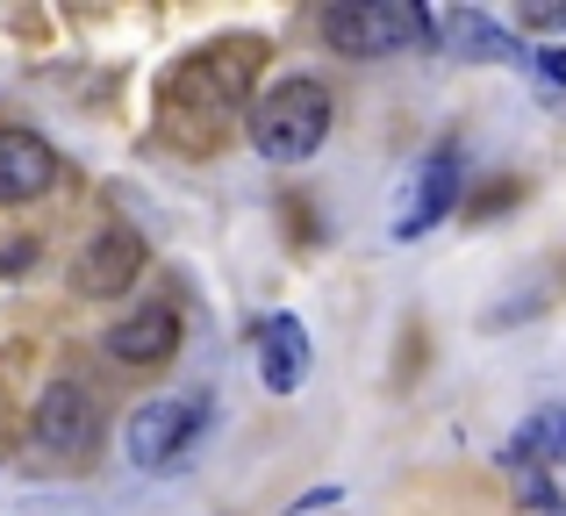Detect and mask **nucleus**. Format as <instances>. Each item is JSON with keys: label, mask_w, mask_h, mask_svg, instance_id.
Returning a JSON list of instances; mask_svg holds the SVG:
<instances>
[{"label": "nucleus", "mask_w": 566, "mask_h": 516, "mask_svg": "<svg viewBox=\"0 0 566 516\" xmlns=\"http://www.w3.org/2000/svg\"><path fill=\"white\" fill-rule=\"evenodd\" d=\"M331 123H337L331 86H323L316 72H287V80L259 86V101H251V115H244V137L265 166L294 172L331 144Z\"/></svg>", "instance_id": "nucleus-2"}, {"label": "nucleus", "mask_w": 566, "mask_h": 516, "mask_svg": "<svg viewBox=\"0 0 566 516\" xmlns=\"http://www.w3.org/2000/svg\"><path fill=\"white\" fill-rule=\"evenodd\" d=\"M459 194H467V151H459V144H430L423 166L409 172L401 209H395V244H416V238H430L438 223H452Z\"/></svg>", "instance_id": "nucleus-7"}, {"label": "nucleus", "mask_w": 566, "mask_h": 516, "mask_svg": "<svg viewBox=\"0 0 566 516\" xmlns=\"http://www.w3.org/2000/svg\"><path fill=\"white\" fill-rule=\"evenodd\" d=\"M438 43L452 57H467V65H516V72H531V43L516 36V29H502L488 8H452V14H438Z\"/></svg>", "instance_id": "nucleus-10"}, {"label": "nucleus", "mask_w": 566, "mask_h": 516, "mask_svg": "<svg viewBox=\"0 0 566 516\" xmlns=\"http://www.w3.org/2000/svg\"><path fill=\"white\" fill-rule=\"evenodd\" d=\"M510 201H516V187H510V180H502V187H488V194H481V201H473V209H467V215H473V223H488V215H495V209H510Z\"/></svg>", "instance_id": "nucleus-16"}, {"label": "nucleus", "mask_w": 566, "mask_h": 516, "mask_svg": "<svg viewBox=\"0 0 566 516\" xmlns=\"http://www.w3.org/2000/svg\"><path fill=\"white\" fill-rule=\"evenodd\" d=\"M516 481V509L524 516H566V495L553 488V474H510Z\"/></svg>", "instance_id": "nucleus-13"}, {"label": "nucleus", "mask_w": 566, "mask_h": 516, "mask_svg": "<svg viewBox=\"0 0 566 516\" xmlns=\"http://www.w3.org/2000/svg\"><path fill=\"white\" fill-rule=\"evenodd\" d=\"M524 29H538V36H553V29H566V0H531L524 14H516Z\"/></svg>", "instance_id": "nucleus-15"}, {"label": "nucleus", "mask_w": 566, "mask_h": 516, "mask_svg": "<svg viewBox=\"0 0 566 516\" xmlns=\"http://www.w3.org/2000/svg\"><path fill=\"white\" fill-rule=\"evenodd\" d=\"M302 380H308V323L280 308L259 323V388L287 402V394H302Z\"/></svg>", "instance_id": "nucleus-11"}, {"label": "nucleus", "mask_w": 566, "mask_h": 516, "mask_svg": "<svg viewBox=\"0 0 566 516\" xmlns=\"http://www.w3.org/2000/svg\"><path fill=\"white\" fill-rule=\"evenodd\" d=\"M216 423H222L216 388H172V394L137 402V417H129V431H123V452H129L137 474H180V466L201 460Z\"/></svg>", "instance_id": "nucleus-3"}, {"label": "nucleus", "mask_w": 566, "mask_h": 516, "mask_svg": "<svg viewBox=\"0 0 566 516\" xmlns=\"http://www.w3.org/2000/svg\"><path fill=\"white\" fill-rule=\"evenodd\" d=\"M144 265H151V244H144V230L123 223V215H108V223H101L94 238L72 252L65 287L80 294V302H115V294H129V287L144 280Z\"/></svg>", "instance_id": "nucleus-6"}, {"label": "nucleus", "mask_w": 566, "mask_h": 516, "mask_svg": "<svg viewBox=\"0 0 566 516\" xmlns=\"http://www.w3.org/2000/svg\"><path fill=\"white\" fill-rule=\"evenodd\" d=\"M259 80H265V36L230 29V36L193 43L180 65L158 80V137L187 158H208L251 115Z\"/></svg>", "instance_id": "nucleus-1"}, {"label": "nucleus", "mask_w": 566, "mask_h": 516, "mask_svg": "<svg viewBox=\"0 0 566 516\" xmlns=\"http://www.w3.org/2000/svg\"><path fill=\"white\" fill-rule=\"evenodd\" d=\"M531 80H538L545 94H566V43H538V51H531Z\"/></svg>", "instance_id": "nucleus-14"}, {"label": "nucleus", "mask_w": 566, "mask_h": 516, "mask_svg": "<svg viewBox=\"0 0 566 516\" xmlns=\"http://www.w3.org/2000/svg\"><path fill=\"white\" fill-rule=\"evenodd\" d=\"M430 36H438V22H430L416 0H345V8H323V43H331L337 57H359V65L401 57Z\"/></svg>", "instance_id": "nucleus-5"}, {"label": "nucleus", "mask_w": 566, "mask_h": 516, "mask_svg": "<svg viewBox=\"0 0 566 516\" xmlns=\"http://www.w3.org/2000/svg\"><path fill=\"white\" fill-rule=\"evenodd\" d=\"M180 337H187L180 302H144V308H129L123 323H108L101 351H108V359L123 366V373H151V366H172Z\"/></svg>", "instance_id": "nucleus-8"}, {"label": "nucleus", "mask_w": 566, "mask_h": 516, "mask_svg": "<svg viewBox=\"0 0 566 516\" xmlns=\"http://www.w3.org/2000/svg\"><path fill=\"white\" fill-rule=\"evenodd\" d=\"M57 151L29 123H0V209H29L57 187Z\"/></svg>", "instance_id": "nucleus-9"}, {"label": "nucleus", "mask_w": 566, "mask_h": 516, "mask_svg": "<svg viewBox=\"0 0 566 516\" xmlns=\"http://www.w3.org/2000/svg\"><path fill=\"white\" fill-rule=\"evenodd\" d=\"M553 460H566V409H538V417H524L510 431L502 466H510V474H545Z\"/></svg>", "instance_id": "nucleus-12"}, {"label": "nucleus", "mask_w": 566, "mask_h": 516, "mask_svg": "<svg viewBox=\"0 0 566 516\" xmlns=\"http://www.w3.org/2000/svg\"><path fill=\"white\" fill-rule=\"evenodd\" d=\"M101 431H108V409H101V388L86 373H51L29 409V445H36L43 466L57 474H86L101 452Z\"/></svg>", "instance_id": "nucleus-4"}]
</instances>
